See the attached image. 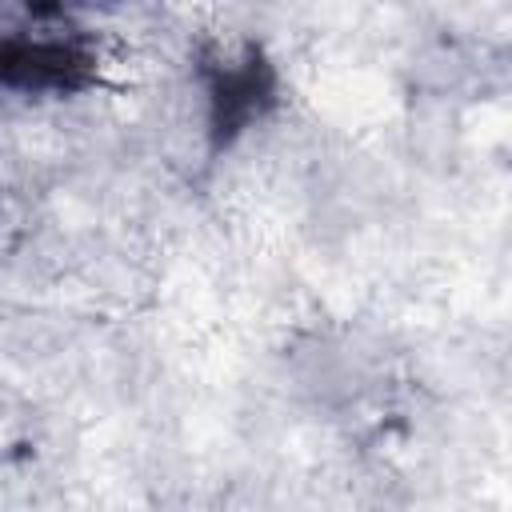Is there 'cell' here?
Segmentation results:
<instances>
[{
  "instance_id": "1",
  "label": "cell",
  "mask_w": 512,
  "mask_h": 512,
  "mask_svg": "<svg viewBox=\"0 0 512 512\" xmlns=\"http://www.w3.org/2000/svg\"><path fill=\"white\" fill-rule=\"evenodd\" d=\"M92 72V56L80 44L4 36L0 40V84L12 88H80Z\"/></svg>"
},
{
  "instance_id": "2",
  "label": "cell",
  "mask_w": 512,
  "mask_h": 512,
  "mask_svg": "<svg viewBox=\"0 0 512 512\" xmlns=\"http://www.w3.org/2000/svg\"><path fill=\"white\" fill-rule=\"evenodd\" d=\"M272 96V72L264 60H244L220 72V80L212 84V116L220 132H236L244 120H252L260 112V104Z\"/></svg>"
}]
</instances>
